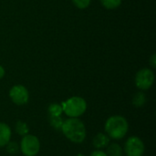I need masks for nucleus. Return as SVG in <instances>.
<instances>
[{
	"label": "nucleus",
	"mask_w": 156,
	"mask_h": 156,
	"mask_svg": "<svg viewBox=\"0 0 156 156\" xmlns=\"http://www.w3.org/2000/svg\"><path fill=\"white\" fill-rule=\"evenodd\" d=\"M61 131L65 137L74 144H81L86 139V128L78 118H69L64 121Z\"/></svg>",
	"instance_id": "obj_1"
},
{
	"label": "nucleus",
	"mask_w": 156,
	"mask_h": 156,
	"mask_svg": "<svg viewBox=\"0 0 156 156\" xmlns=\"http://www.w3.org/2000/svg\"><path fill=\"white\" fill-rule=\"evenodd\" d=\"M129 131L127 120L121 115H113L107 119L105 122L106 134L114 140L122 139Z\"/></svg>",
	"instance_id": "obj_2"
},
{
	"label": "nucleus",
	"mask_w": 156,
	"mask_h": 156,
	"mask_svg": "<svg viewBox=\"0 0 156 156\" xmlns=\"http://www.w3.org/2000/svg\"><path fill=\"white\" fill-rule=\"evenodd\" d=\"M63 112L69 118H78L87 110V102L81 97H71L61 104Z\"/></svg>",
	"instance_id": "obj_3"
},
{
	"label": "nucleus",
	"mask_w": 156,
	"mask_h": 156,
	"mask_svg": "<svg viewBox=\"0 0 156 156\" xmlns=\"http://www.w3.org/2000/svg\"><path fill=\"white\" fill-rule=\"evenodd\" d=\"M40 150V142L38 138L32 134L23 136L20 143V151L25 156H36Z\"/></svg>",
	"instance_id": "obj_4"
},
{
	"label": "nucleus",
	"mask_w": 156,
	"mask_h": 156,
	"mask_svg": "<svg viewBox=\"0 0 156 156\" xmlns=\"http://www.w3.org/2000/svg\"><path fill=\"white\" fill-rule=\"evenodd\" d=\"M144 142L137 136H132L128 138L125 143L124 152L126 156H143L144 154Z\"/></svg>",
	"instance_id": "obj_5"
},
{
	"label": "nucleus",
	"mask_w": 156,
	"mask_h": 156,
	"mask_svg": "<svg viewBox=\"0 0 156 156\" xmlns=\"http://www.w3.org/2000/svg\"><path fill=\"white\" fill-rule=\"evenodd\" d=\"M154 81V74L149 69H143L139 70L135 77V85L142 90H148L152 87Z\"/></svg>",
	"instance_id": "obj_6"
},
{
	"label": "nucleus",
	"mask_w": 156,
	"mask_h": 156,
	"mask_svg": "<svg viewBox=\"0 0 156 156\" xmlns=\"http://www.w3.org/2000/svg\"><path fill=\"white\" fill-rule=\"evenodd\" d=\"M9 97L15 104L21 106L27 103L29 99V93L24 86L15 85L11 88L9 91Z\"/></svg>",
	"instance_id": "obj_7"
},
{
	"label": "nucleus",
	"mask_w": 156,
	"mask_h": 156,
	"mask_svg": "<svg viewBox=\"0 0 156 156\" xmlns=\"http://www.w3.org/2000/svg\"><path fill=\"white\" fill-rule=\"evenodd\" d=\"M110 142H111V138L107 134L100 133L94 136L92 144L97 150H101L106 148L110 144Z\"/></svg>",
	"instance_id": "obj_8"
},
{
	"label": "nucleus",
	"mask_w": 156,
	"mask_h": 156,
	"mask_svg": "<svg viewBox=\"0 0 156 156\" xmlns=\"http://www.w3.org/2000/svg\"><path fill=\"white\" fill-rule=\"evenodd\" d=\"M11 139V129L10 127L4 123L0 122V148L5 146Z\"/></svg>",
	"instance_id": "obj_9"
},
{
	"label": "nucleus",
	"mask_w": 156,
	"mask_h": 156,
	"mask_svg": "<svg viewBox=\"0 0 156 156\" xmlns=\"http://www.w3.org/2000/svg\"><path fill=\"white\" fill-rule=\"evenodd\" d=\"M106 154L107 156H123V150L122 146L116 143L110 144L107 146Z\"/></svg>",
	"instance_id": "obj_10"
},
{
	"label": "nucleus",
	"mask_w": 156,
	"mask_h": 156,
	"mask_svg": "<svg viewBox=\"0 0 156 156\" xmlns=\"http://www.w3.org/2000/svg\"><path fill=\"white\" fill-rule=\"evenodd\" d=\"M15 130H16V133L18 134V135H21L22 137L28 134L29 133V128H28V125L22 122V121H17L16 125H15Z\"/></svg>",
	"instance_id": "obj_11"
},
{
	"label": "nucleus",
	"mask_w": 156,
	"mask_h": 156,
	"mask_svg": "<svg viewBox=\"0 0 156 156\" xmlns=\"http://www.w3.org/2000/svg\"><path fill=\"white\" fill-rule=\"evenodd\" d=\"M146 103V96L144 92L140 91V92H137L133 98V104L137 107V108H140V107H143L144 104Z\"/></svg>",
	"instance_id": "obj_12"
},
{
	"label": "nucleus",
	"mask_w": 156,
	"mask_h": 156,
	"mask_svg": "<svg viewBox=\"0 0 156 156\" xmlns=\"http://www.w3.org/2000/svg\"><path fill=\"white\" fill-rule=\"evenodd\" d=\"M49 116H61L63 110L62 106L58 103H51L48 109Z\"/></svg>",
	"instance_id": "obj_13"
},
{
	"label": "nucleus",
	"mask_w": 156,
	"mask_h": 156,
	"mask_svg": "<svg viewBox=\"0 0 156 156\" xmlns=\"http://www.w3.org/2000/svg\"><path fill=\"white\" fill-rule=\"evenodd\" d=\"M63 122L64 121L61 116H49V123L55 130H61Z\"/></svg>",
	"instance_id": "obj_14"
},
{
	"label": "nucleus",
	"mask_w": 156,
	"mask_h": 156,
	"mask_svg": "<svg viewBox=\"0 0 156 156\" xmlns=\"http://www.w3.org/2000/svg\"><path fill=\"white\" fill-rule=\"evenodd\" d=\"M101 3L107 9H115L121 5L122 0H101Z\"/></svg>",
	"instance_id": "obj_15"
},
{
	"label": "nucleus",
	"mask_w": 156,
	"mask_h": 156,
	"mask_svg": "<svg viewBox=\"0 0 156 156\" xmlns=\"http://www.w3.org/2000/svg\"><path fill=\"white\" fill-rule=\"evenodd\" d=\"M74 5L80 9H84L88 7L90 4V0H72Z\"/></svg>",
	"instance_id": "obj_16"
},
{
	"label": "nucleus",
	"mask_w": 156,
	"mask_h": 156,
	"mask_svg": "<svg viewBox=\"0 0 156 156\" xmlns=\"http://www.w3.org/2000/svg\"><path fill=\"white\" fill-rule=\"evenodd\" d=\"M5 146L6 151L10 154H16L18 151V145L16 142H9Z\"/></svg>",
	"instance_id": "obj_17"
},
{
	"label": "nucleus",
	"mask_w": 156,
	"mask_h": 156,
	"mask_svg": "<svg viewBox=\"0 0 156 156\" xmlns=\"http://www.w3.org/2000/svg\"><path fill=\"white\" fill-rule=\"evenodd\" d=\"M90 156H107V154L105 152H103L101 150H95L90 154Z\"/></svg>",
	"instance_id": "obj_18"
},
{
	"label": "nucleus",
	"mask_w": 156,
	"mask_h": 156,
	"mask_svg": "<svg viewBox=\"0 0 156 156\" xmlns=\"http://www.w3.org/2000/svg\"><path fill=\"white\" fill-rule=\"evenodd\" d=\"M156 56L155 54H154L153 56H152V58H151V59H150V64H151V66L153 67V68H155L156 67Z\"/></svg>",
	"instance_id": "obj_19"
},
{
	"label": "nucleus",
	"mask_w": 156,
	"mask_h": 156,
	"mask_svg": "<svg viewBox=\"0 0 156 156\" xmlns=\"http://www.w3.org/2000/svg\"><path fill=\"white\" fill-rule=\"evenodd\" d=\"M5 76V69L2 66H0V80Z\"/></svg>",
	"instance_id": "obj_20"
},
{
	"label": "nucleus",
	"mask_w": 156,
	"mask_h": 156,
	"mask_svg": "<svg viewBox=\"0 0 156 156\" xmlns=\"http://www.w3.org/2000/svg\"><path fill=\"white\" fill-rule=\"evenodd\" d=\"M76 156H85V155H84L83 154H78Z\"/></svg>",
	"instance_id": "obj_21"
}]
</instances>
